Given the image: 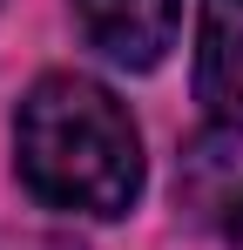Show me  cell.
Listing matches in <instances>:
<instances>
[{
  "mask_svg": "<svg viewBox=\"0 0 243 250\" xmlns=\"http://www.w3.org/2000/svg\"><path fill=\"white\" fill-rule=\"evenodd\" d=\"M14 169L61 216H128L142 196V135L88 75H40L14 115Z\"/></svg>",
  "mask_w": 243,
  "mask_h": 250,
  "instance_id": "cell-1",
  "label": "cell"
},
{
  "mask_svg": "<svg viewBox=\"0 0 243 250\" xmlns=\"http://www.w3.org/2000/svg\"><path fill=\"white\" fill-rule=\"evenodd\" d=\"M176 14L182 0H75V21L95 54H108L115 68H156L176 41Z\"/></svg>",
  "mask_w": 243,
  "mask_h": 250,
  "instance_id": "cell-2",
  "label": "cell"
},
{
  "mask_svg": "<svg viewBox=\"0 0 243 250\" xmlns=\"http://www.w3.org/2000/svg\"><path fill=\"white\" fill-rule=\"evenodd\" d=\"M196 102L209 108V122L243 128V0H202Z\"/></svg>",
  "mask_w": 243,
  "mask_h": 250,
  "instance_id": "cell-3",
  "label": "cell"
},
{
  "mask_svg": "<svg viewBox=\"0 0 243 250\" xmlns=\"http://www.w3.org/2000/svg\"><path fill=\"white\" fill-rule=\"evenodd\" d=\"M223 230H230V244L243 250V196H237V203H230V223H223Z\"/></svg>",
  "mask_w": 243,
  "mask_h": 250,
  "instance_id": "cell-4",
  "label": "cell"
}]
</instances>
